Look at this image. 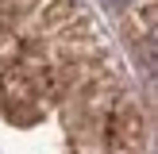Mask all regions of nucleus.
<instances>
[{
    "mask_svg": "<svg viewBox=\"0 0 158 154\" xmlns=\"http://www.w3.org/2000/svg\"><path fill=\"white\" fill-rule=\"evenodd\" d=\"M0 154H154L151 104L89 0H0Z\"/></svg>",
    "mask_w": 158,
    "mask_h": 154,
    "instance_id": "1",
    "label": "nucleus"
},
{
    "mask_svg": "<svg viewBox=\"0 0 158 154\" xmlns=\"http://www.w3.org/2000/svg\"><path fill=\"white\" fill-rule=\"evenodd\" d=\"M108 15H112L116 31L123 35V43L131 50H143V66L154 69V19L158 4L154 0H100Z\"/></svg>",
    "mask_w": 158,
    "mask_h": 154,
    "instance_id": "2",
    "label": "nucleus"
}]
</instances>
